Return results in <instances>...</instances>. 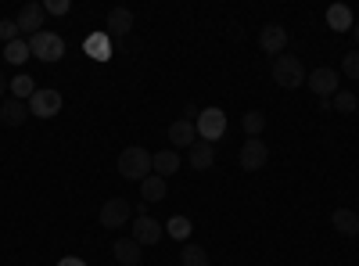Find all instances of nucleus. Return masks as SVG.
<instances>
[{
	"instance_id": "obj_16",
	"label": "nucleus",
	"mask_w": 359,
	"mask_h": 266,
	"mask_svg": "<svg viewBox=\"0 0 359 266\" xmlns=\"http://www.w3.org/2000/svg\"><path fill=\"white\" fill-rule=\"evenodd\" d=\"M151 169H155V176H172V173H180V152H172V147H165V152H155L151 155Z\"/></svg>"
},
{
	"instance_id": "obj_24",
	"label": "nucleus",
	"mask_w": 359,
	"mask_h": 266,
	"mask_svg": "<svg viewBox=\"0 0 359 266\" xmlns=\"http://www.w3.org/2000/svg\"><path fill=\"white\" fill-rule=\"evenodd\" d=\"M180 266H208V252L201 248V245H184L180 248Z\"/></svg>"
},
{
	"instance_id": "obj_5",
	"label": "nucleus",
	"mask_w": 359,
	"mask_h": 266,
	"mask_svg": "<svg viewBox=\"0 0 359 266\" xmlns=\"http://www.w3.org/2000/svg\"><path fill=\"white\" fill-rule=\"evenodd\" d=\"M97 220H101V227H108V230H123L126 223H133V205H130L126 198H108V201L101 205Z\"/></svg>"
},
{
	"instance_id": "obj_25",
	"label": "nucleus",
	"mask_w": 359,
	"mask_h": 266,
	"mask_svg": "<svg viewBox=\"0 0 359 266\" xmlns=\"http://www.w3.org/2000/svg\"><path fill=\"white\" fill-rule=\"evenodd\" d=\"M165 234H169V238H176V241H187L191 234H194V223H191L187 216H172V220L165 223Z\"/></svg>"
},
{
	"instance_id": "obj_28",
	"label": "nucleus",
	"mask_w": 359,
	"mask_h": 266,
	"mask_svg": "<svg viewBox=\"0 0 359 266\" xmlns=\"http://www.w3.org/2000/svg\"><path fill=\"white\" fill-rule=\"evenodd\" d=\"M341 72H345L348 79H359V51H348V54L341 58Z\"/></svg>"
},
{
	"instance_id": "obj_11",
	"label": "nucleus",
	"mask_w": 359,
	"mask_h": 266,
	"mask_svg": "<svg viewBox=\"0 0 359 266\" xmlns=\"http://www.w3.org/2000/svg\"><path fill=\"white\" fill-rule=\"evenodd\" d=\"M259 47L266 51V54H273V58H280L284 54V47H287V29L280 25V22H269L262 33H259Z\"/></svg>"
},
{
	"instance_id": "obj_6",
	"label": "nucleus",
	"mask_w": 359,
	"mask_h": 266,
	"mask_svg": "<svg viewBox=\"0 0 359 266\" xmlns=\"http://www.w3.org/2000/svg\"><path fill=\"white\" fill-rule=\"evenodd\" d=\"M130 238H133L140 248H147V245H158V241L165 238V227H162L155 216L140 213V216H133V223H130Z\"/></svg>"
},
{
	"instance_id": "obj_9",
	"label": "nucleus",
	"mask_w": 359,
	"mask_h": 266,
	"mask_svg": "<svg viewBox=\"0 0 359 266\" xmlns=\"http://www.w3.org/2000/svg\"><path fill=\"white\" fill-rule=\"evenodd\" d=\"M266 162H269V147H266L259 137L245 140V144H241V152H237V166H241L245 173H259Z\"/></svg>"
},
{
	"instance_id": "obj_18",
	"label": "nucleus",
	"mask_w": 359,
	"mask_h": 266,
	"mask_svg": "<svg viewBox=\"0 0 359 266\" xmlns=\"http://www.w3.org/2000/svg\"><path fill=\"white\" fill-rule=\"evenodd\" d=\"M83 51H86L90 58H97V62H108V58H111V36H108V33L86 36V40H83Z\"/></svg>"
},
{
	"instance_id": "obj_29",
	"label": "nucleus",
	"mask_w": 359,
	"mask_h": 266,
	"mask_svg": "<svg viewBox=\"0 0 359 266\" xmlns=\"http://www.w3.org/2000/svg\"><path fill=\"white\" fill-rule=\"evenodd\" d=\"M22 33H18V25H15V18H0V44H11V40H18Z\"/></svg>"
},
{
	"instance_id": "obj_10",
	"label": "nucleus",
	"mask_w": 359,
	"mask_h": 266,
	"mask_svg": "<svg viewBox=\"0 0 359 266\" xmlns=\"http://www.w3.org/2000/svg\"><path fill=\"white\" fill-rule=\"evenodd\" d=\"M43 18H47L43 4H36V0H29V4H22V8H18V15H15V25H18V33L36 36L40 29H43Z\"/></svg>"
},
{
	"instance_id": "obj_33",
	"label": "nucleus",
	"mask_w": 359,
	"mask_h": 266,
	"mask_svg": "<svg viewBox=\"0 0 359 266\" xmlns=\"http://www.w3.org/2000/svg\"><path fill=\"white\" fill-rule=\"evenodd\" d=\"M352 36H355V51H359V22L352 25Z\"/></svg>"
},
{
	"instance_id": "obj_22",
	"label": "nucleus",
	"mask_w": 359,
	"mask_h": 266,
	"mask_svg": "<svg viewBox=\"0 0 359 266\" xmlns=\"http://www.w3.org/2000/svg\"><path fill=\"white\" fill-rule=\"evenodd\" d=\"M165 191H169L165 180H162V176H155V173L147 176V180H140V198H144V201H162Z\"/></svg>"
},
{
	"instance_id": "obj_3",
	"label": "nucleus",
	"mask_w": 359,
	"mask_h": 266,
	"mask_svg": "<svg viewBox=\"0 0 359 266\" xmlns=\"http://www.w3.org/2000/svg\"><path fill=\"white\" fill-rule=\"evenodd\" d=\"M29 51H33V58H40V62H62L65 40L57 33H50V29H40L36 36H29Z\"/></svg>"
},
{
	"instance_id": "obj_20",
	"label": "nucleus",
	"mask_w": 359,
	"mask_h": 266,
	"mask_svg": "<svg viewBox=\"0 0 359 266\" xmlns=\"http://www.w3.org/2000/svg\"><path fill=\"white\" fill-rule=\"evenodd\" d=\"M187 162H191V169L205 173L208 166L216 162V147H212V144H205V140H198V144L191 147V155H187Z\"/></svg>"
},
{
	"instance_id": "obj_26",
	"label": "nucleus",
	"mask_w": 359,
	"mask_h": 266,
	"mask_svg": "<svg viewBox=\"0 0 359 266\" xmlns=\"http://www.w3.org/2000/svg\"><path fill=\"white\" fill-rule=\"evenodd\" d=\"M331 108H334V112H341V115H352V112L359 108V98H355L352 91H338V94L331 98Z\"/></svg>"
},
{
	"instance_id": "obj_31",
	"label": "nucleus",
	"mask_w": 359,
	"mask_h": 266,
	"mask_svg": "<svg viewBox=\"0 0 359 266\" xmlns=\"http://www.w3.org/2000/svg\"><path fill=\"white\" fill-rule=\"evenodd\" d=\"M57 266H86V259H79V255H65Z\"/></svg>"
},
{
	"instance_id": "obj_32",
	"label": "nucleus",
	"mask_w": 359,
	"mask_h": 266,
	"mask_svg": "<svg viewBox=\"0 0 359 266\" xmlns=\"http://www.w3.org/2000/svg\"><path fill=\"white\" fill-rule=\"evenodd\" d=\"M4 91H8V79H4V69H0V98H4Z\"/></svg>"
},
{
	"instance_id": "obj_15",
	"label": "nucleus",
	"mask_w": 359,
	"mask_h": 266,
	"mask_svg": "<svg viewBox=\"0 0 359 266\" xmlns=\"http://www.w3.org/2000/svg\"><path fill=\"white\" fill-rule=\"evenodd\" d=\"M29 119V101H18V98H8L0 105V123L4 126H22Z\"/></svg>"
},
{
	"instance_id": "obj_14",
	"label": "nucleus",
	"mask_w": 359,
	"mask_h": 266,
	"mask_svg": "<svg viewBox=\"0 0 359 266\" xmlns=\"http://www.w3.org/2000/svg\"><path fill=\"white\" fill-rule=\"evenodd\" d=\"M169 144H172V152H176V147H194V144H198V130H194V123L176 119V123L169 126Z\"/></svg>"
},
{
	"instance_id": "obj_19",
	"label": "nucleus",
	"mask_w": 359,
	"mask_h": 266,
	"mask_svg": "<svg viewBox=\"0 0 359 266\" xmlns=\"http://www.w3.org/2000/svg\"><path fill=\"white\" fill-rule=\"evenodd\" d=\"M331 227L341 234V238H355V234H359V216H355L352 209H334Z\"/></svg>"
},
{
	"instance_id": "obj_12",
	"label": "nucleus",
	"mask_w": 359,
	"mask_h": 266,
	"mask_svg": "<svg viewBox=\"0 0 359 266\" xmlns=\"http://www.w3.org/2000/svg\"><path fill=\"white\" fill-rule=\"evenodd\" d=\"M323 18H327V29H334V33H352V25H355L348 4H331L323 11Z\"/></svg>"
},
{
	"instance_id": "obj_30",
	"label": "nucleus",
	"mask_w": 359,
	"mask_h": 266,
	"mask_svg": "<svg viewBox=\"0 0 359 266\" xmlns=\"http://www.w3.org/2000/svg\"><path fill=\"white\" fill-rule=\"evenodd\" d=\"M69 8H72L69 0H47V4H43L47 15H69Z\"/></svg>"
},
{
	"instance_id": "obj_21",
	"label": "nucleus",
	"mask_w": 359,
	"mask_h": 266,
	"mask_svg": "<svg viewBox=\"0 0 359 266\" xmlns=\"http://www.w3.org/2000/svg\"><path fill=\"white\" fill-rule=\"evenodd\" d=\"M4 58H8V62L11 65H25L29 62V58H33V51H29V36L22 40H11V44H4Z\"/></svg>"
},
{
	"instance_id": "obj_13",
	"label": "nucleus",
	"mask_w": 359,
	"mask_h": 266,
	"mask_svg": "<svg viewBox=\"0 0 359 266\" xmlns=\"http://www.w3.org/2000/svg\"><path fill=\"white\" fill-rule=\"evenodd\" d=\"M104 29H108V36H126L133 29V11L130 8H111L108 18H104Z\"/></svg>"
},
{
	"instance_id": "obj_17",
	"label": "nucleus",
	"mask_w": 359,
	"mask_h": 266,
	"mask_svg": "<svg viewBox=\"0 0 359 266\" xmlns=\"http://www.w3.org/2000/svg\"><path fill=\"white\" fill-rule=\"evenodd\" d=\"M111 252H115V259L123 262V266H140V259H144V248L133 238H118Z\"/></svg>"
},
{
	"instance_id": "obj_8",
	"label": "nucleus",
	"mask_w": 359,
	"mask_h": 266,
	"mask_svg": "<svg viewBox=\"0 0 359 266\" xmlns=\"http://www.w3.org/2000/svg\"><path fill=\"white\" fill-rule=\"evenodd\" d=\"M306 83H309V91L320 98V101H331L338 91H341V76L334 72V69H327V65H320V69H313L309 76H306Z\"/></svg>"
},
{
	"instance_id": "obj_7",
	"label": "nucleus",
	"mask_w": 359,
	"mask_h": 266,
	"mask_svg": "<svg viewBox=\"0 0 359 266\" xmlns=\"http://www.w3.org/2000/svg\"><path fill=\"white\" fill-rule=\"evenodd\" d=\"M57 112H62V91H54V86H40L29 98V115H36V119H54Z\"/></svg>"
},
{
	"instance_id": "obj_1",
	"label": "nucleus",
	"mask_w": 359,
	"mask_h": 266,
	"mask_svg": "<svg viewBox=\"0 0 359 266\" xmlns=\"http://www.w3.org/2000/svg\"><path fill=\"white\" fill-rule=\"evenodd\" d=\"M118 173L126 176V180H147L151 176V152L147 147H140V144H130V147H123V155H118Z\"/></svg>"
},
{
	"instance_id": "obj_23",
	"label": "nucleus",
	"mask_w": 359,
	"mask_h": 266,
	"mask_svg": "<svg viewBox=\"0 0 359 266\" xmlns=\"http://www.w3.org/2000/svg\"><path fill=\"white\" fill-rule=\"evenodd\" d=\"M8 91H11V98H18V101H29V98H33V94L40 91V86H36L33 79H29L25 72H18V76L8 83Z\"/></svg>"
},
{
	"instance_id": "obj_4",
	"label": "nucleus",
	"mask_w": 359,
	"mask_h": 266,
	"mask_svg": "<svg viewBox=\"0 0 359 266\" xmlns=\"http://www.w3.org/2000/svg\"><path fill=\"white\" fill-rule=\"evenodd\" d=\"M194 130H198V140L212 144L226 133V112L223 108H201L198 119H194Z\"/></svg>"
},
{
	"instance_id": "obj_2",
	"label": "nucleus",
	"mask_w": 359,
	"mask_h": 266,
	"mask_svg": "<svg viewBox=\"0 0 359 266\" xmlns=\"http://www.w3.org/2000/svg\"><path fill=\"white\" fill-rule=\"evenodd\" d=\"M269 72H273V83L284 86V91H298V86L306 83V76H309L306 65L298 62L294 54H280V58H273V69H269Z\"/></svg>"
},
{
	"instance_id": "obj_27",
	"label": "nucleus",
	"mask_w": 359,
	"mask_h": 266,
	"mask_svg": "<svg viewBox=\"0 0 359 266\" xmlns=\"http://www.w3.org/2000/svg\"><path fill=\"white\" fill-rule=\"evenodd\" d=\"M241 126H245V133H248V140H252V137H259V133L266 130V115H262V112H245Z\"/></svg>"
}]
</instances>
